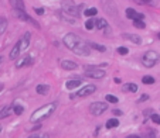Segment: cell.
<instances>
[{
  "mask_svg": "<svg viewBox=\"0 0 160 138\" xmlns=\"http://www.w3.org/2000/svg\"><path fill=\"white\" fill-rule=\"evenodd\" d=\"M64 45L70 51H72L77 55H81V56H88L91 54L90 44L74 33H68L67 35L64 37Z\"/></svg>",
  "mask_w": 160,
  "mask_h": 138,
  "instance_id": "6da1fadb",
  "label": "cell"
},
{
  "mask_svg": "<svg viewBox=\"0 0 160 138\" xmlns=\"http://www.w3.org/2000/svg\"><path fill=\"white\" fill-rule=\"evenodd\" d=\"M55 109H57V103H48V104H44L43 107L37 109L33 114H31L30 121L31 123H40V121H43L44 118H47V117L51 116L52 113L55 111Z\"/></svg>",
  "mask_w": 160,
  "mask_h": 138,
  "instance_id": "7a4b0ae2",
  "label": "cell"
},
{
  "mask_svg": "<svg viewBox=\"0 0 160 138\" xmlns=\"http://www.w3.org/2000/svg\"><path fill=\"white\" fill-rule=\"evenodd\" d=\"M30 37H31L30 33H26L19 41H17V42H16V45L13 47V49L10 51V55H9L10 59L16 61V59H17L20 55L23 54V52L26 51L27 47H29V44H30Z\"/></svg>",
  "mask_w": 160,
  "mask_h": 138,
  "instance_id": "3957f363",
  "label": "cell"
},
{
  "mask_svg": "<svg viewBox=\"0 0 160 138\" xmlns=\"http://www.w3.org/2000/svg\"><path fill=\"white\" fill-rule=\"evenodd\" d=\"M82 9H84V4L77 6V4H74L72 0H63V10H64V13L68 16H72V17H75V18L81 17Z\"/></svg>",
  "mask_w": 160,
  "mask_h": 138,
  "instance_id": "277c9868",
  "label": "cell"
},
{
  "mask_svg": "<svg viewBox=\"0 0 160 138\" xmlns=\"http://www.w3.org/2000/svg\"><path fill=\"white\" fill-rule=\"evenodd\" d=\"M159 59H160V55L157 54L156 51H147L142 56V64H143L146 68H153V66L159 62Z\"/></svg>",
  "mask_w": 160,
  "mask_h": 138,
  "instance_id": "5b68a950",
  "label": "cell"
},
{
  "mask_svg": "<svg viewBox=\"0 0 160 138\" xmlns=\"http://www.w3.org/2000/svg\"><path fill=\"white\" fill-rule=\"evenodd\" d=\"M85 75L88 78H92V79H102L105 78L106 72L104 69H101L99 66H85Z\"/></svg>",
  "mask_w": 160,
  "mask_h": 138,
  "instance_id": "8992f818",
  "label": "cell"
},
{
  "mask_svg": "<svg viewBox=\"0 0 160 138\" xmlns=\"http://www.w3.org/2000/svg\"><path fill=\"white\" fill-rule=\"evenodd\" d=\"M106 110H108V106L104 102H93L90 107V111L92 113L93 116H101V114H104Z\"/></svg>",
  "mask_w": 160,
  "mask_h": 138,
  "instance_id": "52a82bcc",
  "label": "cell"
},
{
  "mask_svg": "<svg viewBox=\"0 0 160 138\" xmlns=\"http://www.w3.org/2000/svg\"><path fill=\"white\" fill-rule=\"evenodd\" d=\"M102 7H104V11L106 13V14L109 16H115L118 14V9H116V6L113 4V2L112 0H102Z\"/></svg>",
  "mask_w": 160,
  "mask_h": 138,
  "instance_id": "ba28073f",
  "label": "cell"
},
{
  "mask_svg": "<svg viewBox=\"0 0 160 138\" xmlns=\"http://www.w3.org/2000/svg\"><path fill=\"white\" fill-rule=\"evenodd\" d=\"M14 11V16L17 18H20V20H23V21H27V23H30V24H33V26H36V27H38L40 24H38L36 20H34L33 17H30V16L27 14L26 11H19V10H13Z\"/></svg>",
  "mask_w": 160,
  "mask_h": 138,
  "instance_id": "9c48e42d",
  "label": "cell"
},
{
  "mask_svg": "<svg viewBox=\"0 0 160 138\" xmlns=\"http://www.w3.org/2000/svg\"><path fill=\"white\" fill-rule=\"evenodd\" d=\"M95 90H97V86H95V85H85V86L81 87V90L77 93V96H79V97H86V96L92 95Z\"/></svg>",
  "mask_w": 160,
  "mask_h": 138,
  "instance_id": "30bf717a",
  "label": "cell"
},
{
  "mask_svg": "<svg viewBox=\"0 0 160 138\" xmlns=\"http://www.w3.org/2000/svg\"><path fill=\"white\" fill-rule=\"evenodd\" d=\"M31 64H33V58L30 55H24V56H21V58L16 61V68H23V66L31 65Z\"/></svg>",
  "mask_w": 160,
  "mask_h": 138,
  "instance_id": "8fae6325",
  "label": "cell"
},
{
  "mask_svg": "<svg viewBox=\"0 0 160 138\" xmlns=\"http://www.w3.org/2000/svg\"><path fill=\"white\" fill-rule=\"evenodd\" d=\"M126 17L130 18V20H143V18H145V14L138 13L135 9L129 7V9H126Z\"/></svg>",
  "mask_w": 160,
  "mask_h": 138,
  "instance_id": "7c38bea8",
  "label": "cell"
},
{
  "mask_svg": "<svg viewBox=\"0 0 160 138\" xmlns=\"http://www.w3.org/2000/svg\"><path fill=\"white\" fill-rule=\"evenodd\" d=\"M60 65H61V68L65 69V71H74V69L78 68V65H77L75 62L68 61V59H63V61L60 62Z\"/></svg>",
  "mask_w": 160,
  "mask_h": 138,
  "instance_id": "4fadbf2b",
  "label": "cell"
},
{
  "mask_svg": "<svg viewBox=\"0 0 160 138\" xmlns=\"http://www.w3.org/2000/svg\"><path fill=\"white\" fill-rule=\"evenodd\" d=\"M10 4H11V7H13V10L24 11V9H26L24 0H10Z\"/></svg>",
  "mask_w": 160,
  "mask_h": 138,
  "instance_id": "5bb4252c",
  "label": "cell"
},
{
  "mask_svg": "<svg viewBox=\"0 0 160 138\" xmlns=\"http://www.w3.org/2000/svg\"><path fill=\"white\" fill-rule=\"evenodd\" d=\"M122 38L123 40H129V41H132L133 44H140L142 42V38L139 35H135V34H129V33H125V34H122Z\"/></svg>",
  "mask_w": 160,
  "mask_h": 138,
  "instance_id": "9a60e30c",
  "label": "cell"
},
{
  "mask_svg": "<svg viewBox=\"0 0 160 138\" xmlns=\"http://www.w3.org/2000/svg\"><path fill=\"white\" fill-rule=\"evenodd\" d=\"M123 92H130V93H136L138 92V85L136 83H126L122 86Z\"/></svg>",
  "mask_w": 160,
  "mask_h": 138,
  "instance_id": "2e32d148",
  "label": "cell"
},
{
  "mask_svg": "<svg viewBox=\"0 0 160 138\" xmlns=\"http://www.w3.org/2000/svg\"><path fill=\"white\" fill-rule=\"evenodd\" d=\"M13 113V107L11 106H4L3 109L0 110V118H6Z\"/></svg>",
  "mask_w": 160,
  "mask_h": 138,
  "instance_id": "e0dca14e",
  "label": "cell"
},
{
  "mask_svg": "<svg viewBox=\"0 0 160 138\" xmlns=\"http://www.w3.org/2000/svg\"><path fill=\"white\" fill-rule=\"evenodd\" d=\"M95 27H97L98 30L108 28V21H106L105 18H97V20H95Z\"/></svg>",
  "mask_w": 160,
  "mask_h": 138,
  "instance_id": "ac0fdd59",
  "label": "cell"
},
{
  "mask_svg": "<svg viewBox=\"0 0 160 138\" xmlns=\"http://www.w3.org/2000/svg\"><path fill=\"white\" fill-rule=\"evenodd\" d=\"M81 80L79 79H71V80H68L67 83H65V87L67 89H75V87H79L81 86Z\"/></svg>",
  "mask_w": 160,
  "mask_h": 138,
  "instance_id": "d6986e66",
  "label": "cell"
},
{
  "mask_svg": "<svg viewBox=\"0 0 160 138\" xmlns=\"http://www.w3.org/2000/svg\"><path fill=\"white\" fill-rule=\"evenodd\" d=\"M36 90H37V93L38 95H47L48 93V90H50V86L48 85H38L37 87H36Z\"/></svg>",
  "mask_w": 160,
  "mask_h": 138,
  "instance_id": "ffe728a7",
  "label": "cell"
},
{
  "mask_svg": "<svg viewBox=\"0 0 160 138\" xmlns=\"http://www.w3.org/2000/svg\"><path fill=\"white\" fill-rule=\"evenodd\" d=\"M118 125H119V120L115 118V117H113V118H109V120L106 121V128H109V130H111V128L118 127Z\"/></svg>",
  "mask_w": 160,
  "mask_h": 138,
  "instance_id": "44dd1931",
  "label": "cell"
},
{
  "mask_svg": "<svg viewBox=\"0 0 160 138\" xmlns=\"http://www.w3.org/2000/svg\"><path fill=\"white\" fill-rule=\"evenodd\" d=\"M11 107H13V113H14L16 116H20V114H23V111H24V107L20 104H11Z\"/></svg>",
  "mask_w": 160,
  "mask_h": 138,
  "instance_id": "7402d4cb",
  "label": "cell"
},
{
  "mask_svg": "<svg viewBox=\"0 0 160 138\" xmlns=\"http://www.w3.org/2000/svg\"><path fill=\"white\" fill-rule=\"evenodd\" d=\"M90 48H93V49H97V51H99V52H105V51H106V47L99 45V44H97V42H90Z\"/></svg>",
  "mask_w": 160,
  "mask_h": 138,
  "instance_id": "603a6c76",
  "label": "cell"
},
{
  "mask_svg": "<svg viewBox=\"0 0 160 138\" xmlns=\"http://www.w3.org/2000/svg\"><path fill=\"white\" fill-rule=\"evenodd\" d=\"M98 10L95 7H91V9H86L85 11H84V16H86V17H93V16H97Z\"/></svg>",
  "mask_w": 160,
  "mask_h": 138,
  "instance_id": "cb8c5ba5",
  "label": "cell"
},
{
  "mask_svg": "<svg viewBox=\"0 0 160 138\" xmlns=\"http://www.w3.org/2000/svg\"><path fill=\"white\" fill-rule=\"evenodd\" d=\"M7 28V20L4 17H0V34H3Z\"/></svg>",
  "mask_w": 160,
  "mask_h": 138,
  "instance_id": "d4e9b609",
  "label": "cell"
},
{
  "mask_svg": "<svg viewBox=\"0 0 160 138\" xmlns=\"http://www.w3.org/2000/svg\"><path fill=\"white\" fill-rule=\"evenodd\" d=\"M142 83H145V85H153V83H154V78H153V76H149V75H146V76L142 78Z\"/></svg>",
  "mask_w": 160,
  "mask_h": 138,
  "instance_id": "484cf974",
  "label": "cell"
},
{
  "mask_svg": "<svg viewBox=\"0 0 160 138\" xmlns=\"http://www.w3.org/2000/svg\"><path fill=\"white\" fill-rule=\"evenodd\" d=\"M85 28L86 30H92V28H95V20L93 18H88L85 21Z\"/></svg>",
  "mask_w": 160,
  "mask_h": 138,
  "instance_id": "4316f807",
  "label": "cell"
},
{
  "mask_svg": "<svg viewBox=\"0 0 160 138\" xmlns=\"http://www.w3.org/2000/svg\"><path fill=\"white\" fill-rule=\"evenodd\" d=\"M133 26L136 27V28H140V30H143L145 28V23H143V20H133Z\"/></svg>",
  "mask_w": 160,
  "mask_h": 138,
  "instance_id": "83f0119b",
  "label": "cell"
},
{
  "mask_svg": "<svg viewBox=\"0 0 160 138\" xmlns=\"http://www.w3.org/2000/svg\"><path fill=\"white\" fill-rule=\"evenodd\" d=\"M106 102L108 103H113V104H116V103H118V97H116V96H112V95H106Z\"/></svg>",
  "mask_w": 160,
  "mask_h": 138,
  "instance_id": "f1b7e54d",
  "label": "cell"
},
{
  "mask_svg": "<svg viewBox=\"0 0 160 138\" xmlns=\"http://www.w3.org/2000/svg\"><path fill=\"white\" fill-rule=\"evenodd\" d=\"M150 118H152V121L154 124H160V116L159 114H154V113H153L152 116H150Z\"/></svg>",
  "mask_w": 160,
  "mask_h": 138,
  "instance_id": "f546056e",
  "label": "cell"
},
{
  "mask_svg": "<svg viewBox=\"0 0 160 138\" xmlns=\"http://www.w3.org/2000/svg\"><path fill=\"white\" fill-rule=\"evenodd\" d=\"M118 52H119L120 55H128V52H129V49H128L126 47H119V48H118Z\"/></svg>",
  "mask_w": 160,
  "mask_h": 138,
  "instance_id": "4dcf8cb0",
  "label": "cell"
},
{
  "mask_svg": "<svg viewBox=\"0 0 160 138\" xmlns=\"http://www.w3.org/2000/svg\"><path fill=\"white\" fill-rule=\"evenodd\" d=\"M147 99H149V95H142L140 97H139V100H138V103H142V102H145V100H147Z\"/></svg>",
  "mask_w": 160,
  "mask_h": 138,
  "instance_id": "1f68e13d",
  "label": "cell"
},
{
  "mask_svg": "<svg viewBox=\"0 0 160 138\" xmlns=\"http://www.w3.org/2000/svg\"><path fill=\"white\" fill-rule=\"evenodd\" d=\"M154 137H156V133H154V131L150 130L149 133H146V138H154Z\"/></svg>",
  "mask_w": 160,
  "mask_h": 138,
  "instance_id": "d6a6232c",
  "label": "cell"
},
{
  "mask_svg": "<svg viewBox=\"0 0 160 138\" xmlns=\"http://www.w3.org/2000/svg\"><path fill=\"white\" fill-rule=\"evenodd\" d=\"M34 11H36L37 14H43V13H44V9H36L34 7Z\"/></svg>",
  "mask_w": 160,
  "mask_h": 138,
  "instance_id": "836d02e7",
  "label": "cell"
},
{
  "mask_svg": "<svg viewBox=\"0 0 160 138\" xmlns=\"http://www.w3.org/2000/svg\"><path fill=\"white\" fill-rule=\"evenodd\" d=\"M135 2H138L140 4H146V3H150V0H135Z\"/></svg>",
  "mask_w": 160,
  "mask_h": 138,
  "instance_id": "e575fe53",
  "label": "cell"
},
{
  "mask_svg": "<svg viewBox=\"0 0 160 138\" xmlns=\"http://www.w3.org/2000/svg\"><path fill=\"white\" fill-rule=\"evenodd\" d=\"M33 138H48V134H40V135H36Z\"/></svg>",
  "mask_w": 160,
  "mask_h": 138,
  "instance_id": "d590c367",
  "label": "cell"
},
{
  "mask_svg": "<svg viewBox=\"0 0 160 138\" xmlns=\"http://www.w3.org/2000/svg\"><path fill=\"white\" fill-rule=\"evenodd\" d=\"M113 114L115 116H122V111L120 110H113Z\"/></svg>",
  "mask_w": 160,
  "mask_h": 138,
  "instance_id": "8d00e7d4",
  "label": "cell"
},
{
  "mask_svg": "<svg viewBox=\"0 0 160 138\" xmlns=\"http://www.w3.org/2000/svg\"><path fill=\"white\" fill-rule=\"evenodd\" d=\"M147 114H150V116H152V114H153V110H145V116H147Z\"/></svg>",
  "mask_w": 160,
  "mask_h": 138,
  "instance_id": "74e56055",
  "label": "cell"
},
{
  "mask_svg": "<svg viewBox=\"0 0 160 138\" xmlns=\"http://www.w3.org/2000/svg\"><path fill=\"white\" fill-rule=\"evenodd\" d=\"M126 138H140L139 135H129V137H126Z\"/></svg>",
  "mask_w": 160,
  "mask_h": 138,
  "instance_id": "f35d334b",
  "label": "cell"
},
{
  "mask_svg": "<svg viewBox=\"0 0 160 138\" xmlns=\"http://www.w3.org/2000/svg\"><path fill=\"white\" fill-rule=\"evenodd\" d=\"M3 89H4V85H3V83H0V92L3 90Z\"/></svg>",
  "mask_w": 160,
  "mask_h": 138,
  "instance_id": "ab89813d",
  "label": "cell"
},
{
  "mask_svg": "<svg viewBox=\"0 0 160 138\" xmlns=\"http://www.w3.org/2000/svg\"><path fill=\"white\" fill-rule=\"evenodd\" d=\"M2 62H3V56L0 55V65H2Z\"/></svg>",
  "mask_w": 160,
  "mask_h": 138,
  "instance_id": "60d3db41",
  "label": "cell"
},
{
  "mask_svg": "<svg viewBox=\"0 0 160 138\" xmlns=\"http://www.w3.org/2000/svg\"><path fill=\"white\" fill-rule=\"evenodd\" d=\"M157 38H159V40H160V33H159V34H157Z\"/></svg>",
  "mask_w": 160,
  "mask_h": 138,
  "instance_id": "b9f144b4",
  "label": "cell"
},
{
  "mask_svg": "<svg viewBox=\"0 0 160 138\" xmlns=\"http://www.w3.org/2000/svg\"><path fill=\"white\" fill-rule=\"evenodd\" d=\"M0 131H2V125H0Z\"/></svg>",
  "mask_w": 160,
  "mask_h": 138,
  "instance_id": "7bdbcfd3",
  "label": "cell"
}]
</instances>
